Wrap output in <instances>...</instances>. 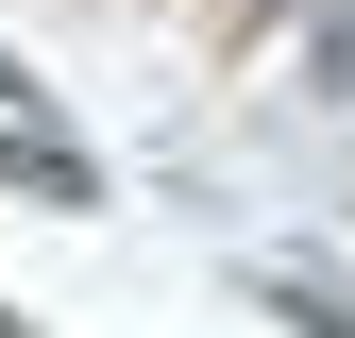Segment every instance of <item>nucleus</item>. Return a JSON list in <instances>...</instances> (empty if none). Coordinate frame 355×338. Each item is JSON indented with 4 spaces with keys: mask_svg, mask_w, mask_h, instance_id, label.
Instances as JSON below:
<instances>
[{
    "mask_svg": "<svg viewBox=\"0 0 355 338\" xmlns=\"http://www.w3.org/2000/svg\"><path fill=\"white\" fill-rule=\"evenodd\" d=\"M254 305H271V321H304V338H355V287L322 271V254H254Z\"/></svg>",
    "mask_w": 355,
    "mask_h": 338,
    "instance_id": "f257e3e1",
    "label": "nucleus"
},
{
    "mask_svg": "<svg viewBox=\"0 0 355 338\" xmlns=\"http://www.w3.org/2000/svg\"><path fill=\"white\" fill-rule=\"evenodd\" d=\"M0 186H34V203H102V169H85L68 136H0Z\"/></svg>",
    "mask_w": 355,
    "mask_h": 338,
    "instance_id": "f03ea898",
    "label": "nucleus"
},
{
    "mask_svg": "<svg viewBox=\"0 0 355 338\" xmlns=\"http://www.w3.org/2000/svg\"><path fill=\"white\" fill-rule=\"evenodd\" d=\"M304 84L355 102V0H304Z\"/></svg>",
    "mask_w": 355,
    "mask_h": 338,
    "instance_id": "7ed1b4c3",
    "label": "nucleus"
},
{
    "mask_svg": "<svg viewBox=\"0 0 355 338\" xmlns=\"http://www.w3.org/2000/svg\"><path fill=\"white\" fill-rule=\"evenodd\" d=\"M0 102H34V68H17V51H0Z\"/></svg>",
    "mask_w": 355,
    "mask_h": 338,
    "instance_id": "20e7f679",
    "label": "nucleus"
}]
</instances>
